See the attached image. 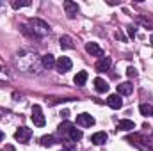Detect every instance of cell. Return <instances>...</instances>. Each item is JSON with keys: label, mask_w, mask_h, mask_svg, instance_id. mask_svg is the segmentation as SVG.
<instances>
[{"label": "cell", "mask_w": 153, "mask_h": 151, "mask_svg": "<svg viewBox=\"0 0 153 151\" xmlns=\"http://www.w3.org/2000/svg\"><path fill=\"white\" fill-rule=\"evenodd\" d=\"M29 25H30V29H32L34 38H43V36L50 34V25H48L46 21L39 20V18H32V20L29 21Z\"/></svg>", "instance_id": "6da1fadb"}, {"label": "cell", "mask_w": 153, "mask_h": 151, "mask_svg": "<svg viewBox=\"0 0 153 151\" xmlns=\"http://www.w3.org/2000/svg\"><path fill=\"white\" fill-rule=\"evenodd\" d=\"M30 119H32L34 126H39V128L46 124L45 114H43V110H41V107H39V105H34V107H32V114H30Z\"/></svg>", "instance_id": "7a4b0ae2"}, {"label": "cell", "mask_w": 153, "mask_h": 151, "mask_svg": "<svg viewBox=\"0 0 153 151\" xmlns=\"http://www.w3.org/2000/svg\"><path fill=\"white\" fill-rule=\"evenodd\" d=\"M30 137H32V130H30V128H27V126L18 128V130H16V133H14V139H16L18 142H22V144H27V142L30 141Z\"/></svg>", "instance_id": "3957f363"}, {"label": "cell", "mask_w": 153, "mask_h": 151, "mask_svg": "<svg viewBox=\"0 0 153 151\" xmlns=\"http://www.w3.org/2000/svg\"><path fill=\"white\" fill-rule=\"evenodd\" d=\"M55 68L59 70V73H68V71H71L73 62H71L70 57H59L57 62H55Z\"/></svg>", "instance_id": "277c9868"}, {"label": "cell", "mask_w": 153, "mask_h": 151, "mask_svg": "<svg viewBox=\"0 0 153 151\" xmlns=\"http://www.w3.org/2000/svg\"><path fill=\"white\" fill-rule=\"evenodd\" d=\"M76 124L78 126H82V128H89V126H93L94 124V117L91 115V114H78L76 115Z\"/></svg>", "instance_id": "5b68a950"}, {"label": "cell", "mask_w": 153, "mask_h": 151, "mask_svg": "<svg viewBox=\"0 0 153 151\" xmlns=\"http://www.w3.org/2000/svg\"><path fill=\"white\" fill-rule=\"evenodd\" d=\"M96 71L98 73H105V71H109L111 68H112V59L111 57H103V59H100L98 62H96Z\"/></svg>", "instance_id": "8992f818"}, {"label": "cell", "mask_w": 153, "mask_h": 151, "mask_svg": "<svg viewBox=\"0 0 153 151\" xmlns=\"http://www.w3.org/2000/svg\"><path fill=\"white\" fill-rule=\"evenodd\" d=\"M85 50H87V53H91V57H100V59H103V50H102L96 43H87V44H85Z\"/></svg>", "instance_id": "52a82bcc"}, {"label": "cell", "mask_w": 153, "mask_h": 151, "mask_svg": "<svg viewBox=\"0 0 153 151\" xmlns=\"http://www.w3.org/2000/svg\"><path fill=\"white\" fill-rule=\"evenodd\" d=\"M107 105H109L111 109H114V110H119V109L123 107V100H121L119 94H111V96L107 98Z\"/></svg>", "instance_id": "ba28073f"}, {"label": "cell", "mask_w": 153, "mask_h": 151, "mask_svg": "<svg viewBox=\"0 0 153 151\" xmlns=\"http://www.w3.org/2000/svg\"><path fill=\"white\" fill-rule=\"evenodd\" d=\"M64 9H66L68 18H75L76 14H78V5H76V2L66 0V2H64Z\"/></svg>", "instance_id": "9c48e42d"}, {"label": "cell", "mask_w": 153, "mask_h": 151, "mask_svg": "<svg viewBox=\"0 0 153 151\" xmlns=\"http://www.w3.org/2000/svg\"><path fill=\"white\" fill-rule=\"evenodd\" d=\"M107 139H109V135H107L105 132H96V133H93L91 142H93V144H96V146H102V144H105V142H107Z\"/></svg>", "instance_id": "30bf717a"}, {"label": "cell", "mask_w": 153, "mask_h": 151, "mask_svg": "<svg viewBox=\"0 0 153 151\" xmlns=\"http://www.w3.org/2000/svg\"><path fill=\"white\" fill-rule=\"evenodd\" d=\"M132 91H134V85L130 82H123V84L117 85V94L119 96H128V94H132Z\"/></svg>", "instance_id": "8fae6325"}, {"label": "cell", "mask_w": 153, "mask_h": 151, "mask_svg": "<svg viewBox=\"0 0 153 151\" xmlns=\"http://www.w3.org/2000/svg\"><path fill=\"white\" fill-rule=\"evenodd\" d=\"M93 84H94L96 93H107V91H109V84H107L103 78H100V76H98V78H94V82H93Z\"/></svg>", "instance_id": "7c38bea8"}, {"label": "cell", "mask_w": 153, "mask_h": 151, "mask_svg": "<svg viewBox=\"0 0 153 151\" xmlns=\"http://www.w3.org/2000/svg\"><path fill=\"white\" fill-rule=\"evenodd\" d=\"M134 128H135V123H134L132 119H121V121L117 123V130L130 132V130H134Z\"/></svg>", "instance_id": "4fadbf2b"}, {"label": "cell", "mask_w": 153, "mask_h": 151, "mask_svg": "<svg viewBox=\"0 0 153 151\" xmlns=\"http://www.w3.org/2000/svg\"><path fill=\"white\" fill-rule=\"evenodd\" d=\"M55 57L52 55V53H46V55H43V66L46 68V70H52V68H55Z\"/></svg>", "instance_id": "5bb4252c"}, {"label": "cell", "mask_w": 153, "mask_h": 151, "mask_svg": "<svg viewBox=\"0 0 153 151\" xmlns=\"http://www.w3.org/2000/svg\"><path fill=\"white\" fill-rule=\"evenodd\" d=\"M59 43H61V48H64V50H73L75 48V43L70 36H62L59 39Z\"/></svg>", "instance_id": "9a60e30c"}, {"label": "cell", "mask_w": 153, "mask_h": 151, "mask_svg": "<svg viewBox=\"0 0 153 151\" xmlns=\"http://www.w3.org/2000/svg\"><path fill=\"white\" fill-rule=\"evenodd\" d=\"M73 82H75L78 87H82V85L87 82V71H78L75 75V78H73Z\"/></svg>", "instance_id": "2e32d148"}, {"label": "cell", "mask_w": 153, "mask_h": 151, "mask_svg": "<svg viewBox=\"0 0 153 151\" xmlns=\"http://www.w3.org/2000/svg\"><path fill=\"white\" fill-rule=\"evenodd\" d=\"M68 135H70V141H71V142H76V141H80V139L84 137L82 130H78V128H71Z\"/></svg>", "instance_id": "e0dca14e"}, {"label": "cell", "mask_w": 153, "mask_h": 151, "mask_svg": "<svg viewBox=\"0 0 153 151\" xmlns=\"http://www.w3.org/2000/svg\"><path fill=\"white\" fill-rule=\"evenodd\" d=\"M139 112H141V115H144V117L153 115V107L148 105V103H141V105H139Z\"/></svg>", "instance_id": "ac0fdd59"}, {"label": "cell", "mask_w": 153, "mask_h": 151, "mask_svg": "<svg viewBox=\"0 0 153 151\" xmlns=\"http://www.w3.org/2000/svg\"><path fill=\"white\" fill-rule=\"evenodd\" d=\"M53 144H55V137H53V135H43V137H41V146L50 148V146H53Z\"/></svg>", "instance_id": "d6986e66"}, {"label": "cell", "mask_w": 153, "mask_h": 151, "mask_svg": "<svg viewBox=\"0 0 153 151\" xmlns=\"http://www.w3.org/2000/svg\"><path fill=\"white\" fill-rule=\"evenodd\" d=\"M73 128V124L70 123V121H62L61 124H59V133L61 135H64V133H70V130Z\"/></svg>", "instance_id": "ffe728a7"}, {"label": "cell", "mask_w": 153, "mask_h": 151, "mask_svg": "<svg viewBox=\"0 0 153 151\" xmlns=\"http://www.w3.org/2000/svg\"><path fill=\"white\" fill-rule=\"evenodd\" d=\"M30 5V2L27 0V2H13V7L14 9H20V7H29Z\"/></svg>", "instance_id": "44dd1931"}, {"label": "cell", "mask_w": 153, "mask_h": 151, "mask_svg": "<svg viewBox=\"0 0 153 151\" xmlns=\"http://www.w3.org/2000/svg\"><path fill=\"white\" fill-rule=\"evenodd\" d=\"M126 75L130 76V78H135V76H137V70H135V68H132V66H130V68H128V70H126Z\"/></svg>", "instance_id": "7402d4cb"}, {"label": "cell", "mask_w": 153, "mask_h": 151, "mask_svg": "<svg viewBox=\"0 0 153 151\" xmlns=\"http://www.w3.org/2000/svg\"><path fill=\"white\" fill-rule=\"evenodd\" d=\"M62 151H75V142H71V141H70V142H66Z\"/></svg>", "instance_id": "603a6c76"}, {"label": "cell", "mask_w": 153, "mask_h": 151, "mask_svg": "<svg viewBox=\"0 0 153 151\" xmlns=\"http://www.w3.org/2000/svg\"><path fill=\"white\" fill-rule=\"evenodd\" d=\"M128 36L130 38H135L137 36V29L135 27H128Z\"/></svg>", "instance_id": "cb8c5ba5"}, {"label": "cell", "mask_w": 153, "mask_h": 151, "mask_svg": "<svg viewBox=\"0 0 153 151\" xmlns=\"http://www.w3.org/2000/svg\"><path fill=\"white\" fill-rule=\"evenodd\" d=\"M116 39H119V41H126V36L119 30V32H116Z\"/></svg>", "instance_id": "d4e9b609"}, {"label": "cell", "mask_w": 153, "mask_h": 151, "mask_svg": "<svg viewBox=\"0 0 153 151\" xmlns=\"http://www.w3.org/2000/svg\"><path fill=\"white\" fill-rule=\"evenodd\" d=\"M61 115H62V117H64V119H66V117H68V115H70V112H68V110H62V112H61Z\"/></svg>", "instance_id": "484cf974"}, {"label": "cell", "mask_w": 153, "mask_h": 151, "mask_svg": "<svg viewBox=\"0 0 153 151\" xmlns=\"http://www.w3.org/2000/svg\"><path fill=\"white\" fill-rule=\"evenodd\" d=\"M2 141H4V133L0 132V142H2Z\"/></svg>", "instance_id": "4316f807"}, {"label": "cell", "mask_w": 153, "mask_h": 151, "mask_svg": "<svg viewBox=\"0 0 153 151\" xmlns=\"http://www.w3.org/2000/svg\"><path fill=\"white\" fill-rule=\"evenodd\" d=\"M150 41H152V44H153V34H152V38H150Z\"/></svg>", "instance_id": "83f0119b"}]
</instances>
